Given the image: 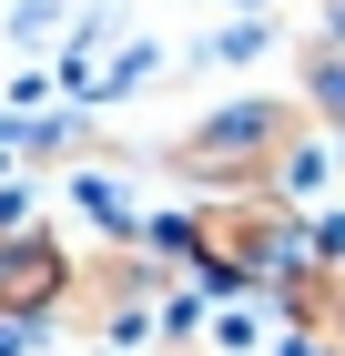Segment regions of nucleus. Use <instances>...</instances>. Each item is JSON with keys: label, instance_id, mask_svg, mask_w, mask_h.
Listing matches in <instances>:
<instances>
[{"label": "nucleus", "instance_id": "obj_1", "mask_svg": "<svg viewBox=\"0 0 345 356\" xmlns=\"http://www.w3.org/2000/svg\"><path fill=\"white\" fill-rule=\"evenodd\" d=\"M285 153H294V112L234 102L224 122H203L183 143V173H203V184H264V173H285Z\"/></svg>", "mask_w": 345, "mask_h": 356}, {"label": "nucleus", "instance_id": "obj_2", "mask_svg": "<svg viewBox=\"0 0 345 356\" xmlns=\"http://www.w3.org/2000/svg\"><path fill=\"white\" fill-rule=\"evenodd\" d=\"M183 245L203 254L213 275H264L274 254H285V214H274L264 193H234V204H203V214L183 224Z\"/></svg>", "mask_w": 345, "mask_h": 356}, {"label": "nucleus", "instance_id": "obj_3", "mask_svg": "<svg viewBox=\"0 0 345 356\" xmlns=\"http://www.w3.org/2000/svg\"><path fill=\"white\" fill-rule=\"evenodd\" d=\"M61 296H71V265L51 234H0V316L21 326V316H51Z\"/></svg>", "mask_w": 345, "mask_h": 356}]
</instances>
